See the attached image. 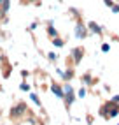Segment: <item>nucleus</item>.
Masks as SVG:
<instances>
[{
    "label": "nucleus",
    "mask_w": 119,
    "mask_h": 125,
    "mask_svg": "<svg viewBox=\"0 0 119 125\" xmlns=\"http://www.w3.org/2000/svg\"><path fill=\"white\" fill-rule=\"evenodd\" d=\"M53 92H54V94H58L60 97H61V95H63V94H61V92H60V88H58V86H53Z\"/></svg>",
    "instance_id": "f257e3e1"
},
{
    "label": "nucleus",
    "mask_w": 119,
    "mask_h": 125,
    "mask_svg": "<svg viewBox=\"0 0 119 125\" xmlns=\"http://www.w3.org/2000/svg\"><path fill=\"white\" fill-rule=\"evenodd\" d=\"M77 35H84V28H81V27H77Z\"/></svg>",
    "instance_id": "f03ea898"
}]
</instances>
